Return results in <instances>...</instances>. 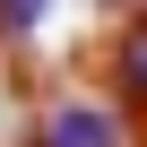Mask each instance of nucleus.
Listing matches in <instances>:
<instances>
[{
	"instance_id": "1",
	"label": "nucleus",
	"mask_w": 147,
	"mask_h": 147,
	"mask_svg": "<svg viewBox=\"0 0 147 147\" xmlns=\"http://www.w3.org/2000/svg\"><path fill=\"white\" fill-rule=\"evenodd\" d=\"M26 147H130V104L121 95H52L26 121Z\"/></svg>"
},
{
	"instance_id": "2",
	"label": "nucleus",
	"mask_w": 147,
	"mask_h": 147,
	"mask_svg": "<svg viewBox=\"0 0 147 147\" xmlns=\"http://www.w3.org/2000/svg\"><path fill=\"white\" fill-rule=\"evenodd\" d=\"M113 95H121L130 113H147V9L113 35Z\"/></svg>"
},
{
	"instance_id": "3",
	"label": "nucleus",
	"mask_w": 147,
	"mask_h": 147,
	"mask_svg": "<svg viewBox=\"0 0 147 147\" xmlns=\"http://www.w3.org/2000/svg\"><path fill=\"white\" fill-rule=\"evenodd\" d=\"M43 18H52V0H0V43H26V35H43Z\"/></svg>"
}]
</instances>
